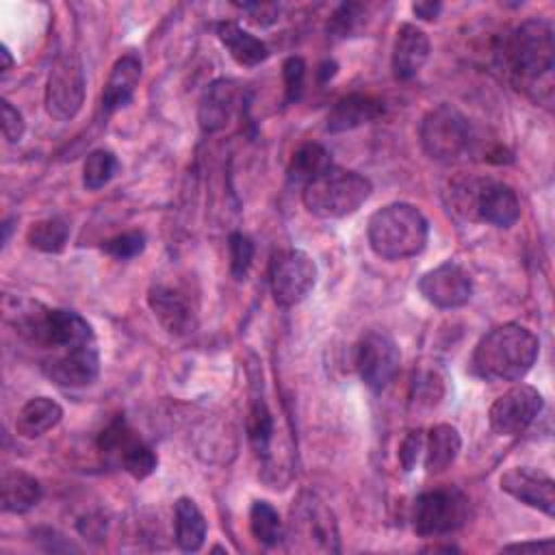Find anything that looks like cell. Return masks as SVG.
I'll list each match as a JSON object with an SVG mask.
<instances>
[{
    "label": "cell",
    "instance_id": "cell-1",
    "mask_svg": "<svg viewBox=\"0 0 555 555\" xmlns=\"http://www.w3.org/2000/svg\"><path fill=\"white\" fill-rule=\"evenodd\" d=\"M499 59L518 91L535 102H551L555 39L553 24L548 20L531 17L516 26L503 39Z\"/></svg>",
    "mask_w": 555,
    "mask_h": 555
},
{
    "label": "cell",
    "instance_id": "cell-7",
    "mask_svg": "<svg viewBox=\"0 0 555 555\" xmlns=\"http://www.w3.org/2000/svg\"><path fill=\"white\" fill-rule=\"evenodd\" d=\"M284 538L291 540L295 551L340 553L336 516L314 492H301L293 501Z\"/></svg>",
    "mask_w": 555,
    "mask_h": 555
},
{
    "label": "cell",
    "instance_id": "cell-30",
    "mask_svg": "<svg viewBox=\"0 0 555 555\" xmlns=\"http://www.w3.org/2000/svg\"><path fill=\"white\" fill-rule=\"evenodd\" d=\"M247 438L251 449L258 455H267L269 453V444L273 438V416L271 410L267 405V401L262 397H254L249 412H247Z\"/></svg>",
    "mask_w": 555,
    "mask_h": 555
},
{
    "label": "cell",
    "instance_id": "cell-38",
    "mask_svg": "<svg viewBox=\"0 0 555 555\" xmlns=\"http://www.w3.org/2000/svg\"><path fill=\"white\" fill-rule=\"evenodd\" d=\"M423 449H425L423 431H418V429L416 431H408V436L403 438V442L399 447V462H401V468L405 473H410L416 466L418 455H421Z\"/></svg>",
    "mask_w": 555,
    "mask_h": 555
},
{
    "label": "cell",
    "instance_id": "cell-35",
    "mask_svg": "<svg viewBox=\"0 0 555 555\" xmlns=\"http://www.w3.org/2000/svg\"><path fill=\"white\" fill-rule=\"evenodd\" d=\"M364 15V4H358V2H343L336 7V11L332 13L330 17V24H327V33L332 37H338V39H345V37H351L360 24V17Z\"/></svg>",
    "mask_w": 555,
    "mask_h": 555
},
{
    "label": "cell",
    "instance_id": "cell-15",
    "mask_svg": "<svg viewBox=\"0 0 555 555\" xmlns=\"http://www.w3.org/2000/svg\"><path fill=\"white\" fill-rule=\"evenodd\" d=\"M41 371L48 379L65 388L89 386L100 375V351L95 343L56 351L41 360Z\"/></svg>",
    "mask_w": 555,
    "mask_h": 555
},
{
    "label": "cell",
    "instance_id": "cell-13",
    "mask_svg": "<svg viewBox=\"0 0 555 555\" xmlns=\"http://www.w3.org/2000/svg\"><path fill=\"white\" fill-rule=\"evenodd\" d=\"M544 408L542 392L529 384H516L505 390L488 410V423L499 436H518L529 429Z\"/></svg>",
    "mask_w": 555,
    "mask_h": 555
},
{
    "label": "cell",
    "instance_id": "cell-41",
    "mask_svg": "<svg viewBox=\"0 0 555 555\" xmlns=\"http://www.w3.org/2000/svg\"><path fill=\"white\" fill-rule=\"evenodd\" d=\"M0 59H2L0 69H2V74H7V72L13 67V56H11V52H9V48H7V46H2V48H0Z\"/></svg>",
    "mask_w": 555,
    "mask_h": 555
},
{
    "label": "cell",
    "instance_id": "cell-12",
    "mask_svg": "<svg viewBox=\"0 0 555 555\" xmlns=\"http://www.w3.org/2000/svg\"><path fill=\"white\" fill-rule=\"evenodd\" d=\"M401 353L386 332H369L356 347V369L360 379L375 392L388 388L399 373Z\"/></svg>",
    "mask_w": 555,
    "mask_h": 555
},
{
    "label": "cell",
    "instance_id": "cell-22",
    "mask_svg": "<svg viewBox=\"0 0 555 555\" xmlns=\"http://www.w3.org/2000/svg\"><path fill=\"white\" fill-rule=\"evenodd\" d=\"M217 37L230 56L243 67H256L269 56L267 43L234 22L217 24Z\"/></svg>",
    "mask_w": 555,
    "mask_h": 555
},
{
    "label": "cell",
    "instance_id": "cell-26",
    "mask_svg": "<svg viewBox=\"0 0 555 555\" xmlns=\"http://www.w3.org/2000/svg\"><path fill=\"white\" fill-rule=\"evenodd\" d=\"M63 418V408L50 397H33L28 399L17 416H15V431L24 438H39L52 427H56Z\"/></svg>",
    "mask_w": 555,
    "mask_h": 555
},
{
    "label": "cell",
    "instance_id": "cell-5",
    "mask_svg": "<svg viewBox=\"0 0 555 555\" xmlns=\"http://www.w3.org/2000/svg\"><path fill=\"white\" fill-rule=\"evenodd\" d=\"M373 184L358 171L332 167L301 191L306 210L319 219H343L353 215L369 197Z\"/></svg>",
    "mask_w": 555,
    "mask_h": 555
},
{
    "label": "cell",
    "instance_id": "cell-17",
    "mask_svg": "<svg viewBox=\"0 0 555 555\" xmlns=\"http://www.w3.org/2000/svg\"><path fill=\"white\" fill-rule=\"evenodd\" d=\"M147 304L156 321L173 336H184L195 327V312L189 299L173 286L154 284L147 291Z\"/></svg>",
    "mask_w": 555,
    "mask_h": 555
},
{
    "label": "cell",
    "instance_id": "cell-40",
    "mask_svg": "<svg viewBox=\"0 0 555 555\" xmlns=\"http://www.w3.org/2000/svg\"><path fill=\"white\" fill-rule=\"evenodd\" d=\"M553 546H555V542L551 540V538H546V540H533V542H518V544H507V546H503V551H538V553H542V551H553Z\"/></svg>",
    "mask_w": 555,
    "mask_h": 555
},
{
    "label": "cell",
    "instance_id": "cell-6",
    "mask_svg": "<svg viewBox=\"0 0 555 555\" xmlns=\"http://www.w3.org/2000/svg\"><path fill=\"white\" fill-rule=\"evenodd\" d=\"M418 139L425 154L440 163L468 158L479 143L470 119L451 104H438L425 113Z\"/></svg>",
    "mask_w": 555,
    "mask_h": 555
},
{
    "label": "cell",
    "instance_id": "cell-11",
    "mask_svg": "<svg viewBox=\"0 0 555 555\" xmlns=\"http://www.w3.org/2000/svg\"><path fill=\"white\" fill-rule=\"evenodd\" d=\"M85 69L74 52L56 56L46 80V111L52 119L69 121L85 104Z\"/></svg>",
    "mask_w": 555,
    "mask_h": 555
},
{
    "label": "cell",
    "instance_id": "cell-4",
    "mask_svg": "<svg viewBox=\"0 0 555 555\" xmlns=\"http://www.w3.org/2000/svg\"><path fill=\"white\" fill-rule=\"evenodd\" d=\"M366 238L375 256L384 260H405L425 249L429 223L416 206L395 202L371 215Z\"/></svg>",
    "mask_w": 555,
    "mask_h": 555
},
{
    "label": "cell",
    "instance_id": "cell-37",
    "mask_svg": "<svg viewBox=\"0 0 555 555\" xmlns=\"http://www.w3.org/2000/svg\"><path fill=\"white\" fill-rule=\"evenodd\" d=\"M0 126H2V134L9 143H20L22 141L26 124H24L22 113L9 100L0 102Z\"/></svg>",
    "mask_w": 555,
    "mask_h": 555
},
{
    "label": "cell",
    "instance_id": "cell-20",
    "mask_svg": "<svg viewBox=\"0 0 555 555\" xmlns=\"http://www.w3.org/2000/svg\"><path fill=\"white\" fill-rule=\"evenodd\" d=\"M141 59L137 54H124L115 61L106 82H104V89H102V111L104 113H115L119 108H126L132 98H134V91L139 87V80H141Z\"/></svg>",
    "mask_w": 555,
    "mask_h": 555
},
{
    "label": "cell",
    "instance_id": "cell-2",
    "mask_svg": "<svg viewBox=\"0 0 555 555\" xmlns=\"http://www.w3.org/2000/svg\"><path fill=\"white\" fill-rule=\"evenodd\" d=\"M540 353L538 336L520 323L492 327L475 345L473 373L488 382H518L535 364Z\"/></svg>",
    "mask_w": 555,
    "mask_h": 555
},
{
    "label": "cell",
    "instance_id": "cell-32",
    "mask_svg": "<svg viewBox=\"0 0 555 555\" xmlns=\"http://www.w3.org/2000/svg\"><path fill=\"white\" fill-rule=\"evenodd\" d=\"M228 251H230V273L234 280H245L251 262H254V243L243 232H232L228 236Z\"/></svg>",
    "mask_w": 555,
    "mask_h": 555
},
{
    "label": "cell",
    "instance_id": "cell-28",
    "mask_svg": "<svg viewBox=\"0 0 555 555\" xmlns=\"http://www.w3.org/2000/svg\"><path fill=\"white\" fill-rule=\"evenodd\" d=\"M69 238V223L63 217H48L35 221L26 230V241L33 249L43 254H61Z\"/></svg>",
    "mask_w": 555,
    "mask_h": 555
},
{
    "label": "cell",
    "instance_id": "cell-18",
    "mask_svg": "<svg viewBox=\"0 0 555 555\" xmlns=\"http://www.w3.org/2000/svg\"><path fill=\"white\" fill-rule=\"evenodd\" d=\"M431 52L429 46V37L423 28H418L416 24H401L392 43V74L397 80H410L414 78L423 65L427 63Z\"/></svg>",
    "mask_w": 555,
    "mask_h": 555
},
{
    "label": "cell",
    "instance_id": "cell-16",
    "mask_svg": "<svg viewBox=\"0 0 555 555\" xmlns=\"http://www.w3.org/2000/svg\"><path fill=\"white\" fill-rule=\"evenodd\" d=\"M499 483L503 492L522 505L555 516V483L546 473L531 466H514L501 475Z\"/></svg>",
    "mask_w": 555,
    "mask_h": 555
},
{
    "label": "cell",
    "instance_id": "cell-34",
    "mask_svg": "<svg viewBox=\"0 0 555 555\" xmlns=\"http://www.w3.org/2000/svg\"><path fill=\"white\" fill-rule=\"evenodd\" d=\"M106 256L115 258V260H132L139 254H143L145 249V234L139 230H130V232H121L113 238H106L100 247Z\"/></svg>",
    "mask_w": 555,
    "mask_h": 555
},
{
    "label": "cell",
    "instance_id": "cell-14",
    "mask_svg": "<svg viewBox=\"0 0 555 555\" xmlns=\"http://www.w3.org/2000/svg\"><path fill=\"white\" fill-rule=\"evenodd\" d=\"M418 293L431 306L453 310L468 304L473 295V280L462 264L447 260L421 275Z\"/></svg>",
    "mask_w": 555,
    "mask_h": 555
},
{
    "label": "cell",
    "instance_id": "cell-29",
    "mask_svg": "<svg viewBox=\"0 0 555 555\" xmlns=\"http://www.w3.org/2000/svg\"><path fill=\"white\" fill-rule=\"evenodd\" d=\"M251 535L267 548L275 546L284 538V522L278 509L269 501H254L249 507Z\"/></svg>",
    "mask_w": 555,
    "mask_h": 555
},
{
    "label": "cell",
    "instance_id": "cell-33",
    "mask_svg": "<svg viewBox=\"0 0 555 555\" xmlns=\"http://www.w3.org/2000/svg\"><path fill=\"white\" fill-rule=\"evenodd\" d=\"M442 392V377L436 373V369H421L418 373H414L412 401H416V405L434 408L440 401Z\"/></svg>",
    "mask_w": 555,
    "mask_h": 555
},
{
    "label": "cell",
    "instance_id": "cell-19",
    "mask_svg": "<svg viewBox=\"0 0 555 555\" xmlns=\"http://www.w3.org/2000/svg\"><path fill=\"white\" fill-rule=\"evenodd\" d=\"M236 102H238V85L234 80H228V78L212 80L199 100V108H197L199 128L204 132H217L225 128V124L236 111Z\"/></svg>",
    "mask_w": 555,
    "mask_h": 555
},
{
    "label": "cell",
    "instance_id": "cell-25",
    "mask_svg": "<svg viewBox=\"0 0 555 555\" xmlns=\"http://www.w3.org/2000/svg\"><path fill=\"white\" fill-rule=\"evenodd\" d=\"M462 436L457 427L449 423H438L427 431L425 438V470L429 475L447 470L460 455Z\"/></svg>",
    "mask_w": 555,
    "mask_h": 555
},
{
    "label": "cell",
    "instance_id": "cell-21",
    "mask_svg": "<svg viewBox=\"0 0 555 555\" xmlns=\"http://www.w3.org/2000/svg\"><path fill=\"white\" fill-rule=\"evenodd\" d=\"M384 115V102L366 93H349L340 98L327 113L325 128L330 132H347Z\"/></svg>",
    "mask_w": 555,
    "mask_h": 555
},
{
    "label": "cell",
    "instance_id": "cell-36",
    "mask_svg": "<svg viewBox=\"0 0 555 555\" xmlns=\"http://www.w3.org/2000/svg\"><path fill=\"white\" fill-rule=\"evenodd\" d=\"M282 76H284V89H286V100L295 102L299 100L304 91V80H306V63L301 56H288L282 65Z\"/></svg>",
    "mask_w": 555,
    "mask_h": 555
},
{
    "label": "cell",
    "instance_id": "cell-9",
    "mask_svg": "<svg viewBox=\"0 0 555 555\" xmlns=\"http://www.w3.org/2000/svg\"><path fill=\"white\" fill-rule=\"evenodd\" d=\"M98 449L111 464H117L134 479L150 477L158 466L154 449L139 438V434L126 423L124 416L113 418L100 431Z\"/></svg>",
    "mask_w": 555,
    "mask_h": 555
},
{
    "label": "cell",
    "instance_id": "cell-31",
    "mask_svg": "<svg viewBox=\"0 0 555 555\" xmlns=\"http://www.w3.org/2000/svg\"><path fill=\"white\" fill-rule=\"evenodd\" d=\"M119 158L111 150H93L82 165V186L98 191L106 186L119 173Z\"/></svg>",
    "mask_w": 555,
    "mask_h": 555
},
{
    "label": "cell",
    "instance_id": "cell-27",
    "mask_svg": "<svg viewBox=\"0 0 555 555\" xmlns=\"http://www.w3.org/2000/svg\"><path fill=\"white\" fill-rule=\"evenodd\" d=\"M334 167L332 163V154L321 145V143H304L299 145L288 163V180L295 184H308L312 180H317L319 176H323L325 171H330Z\"/></svg>",
    "mask_w": 555,
    "mask_h": 555
},
{
    "label": "cell",
    "instance_id": "cell-23",
    "mask_svg": "<svg viewBox=\"0 0 555 555\" xmlns=\"http://www.w3.org/2000/svg\"><path fill=\"white\" fill-rule=\"evenodd\" d=\"M206 518L197 503L189 496H180L173 505V538L180 551L195 553L204 546L206 540Z\"/></svg>",
    "mask_w": 555,
    "mask_h": 555
},
{
    "label": "cell",
    "instance_id": "cell-24",
    "mask_svg": "<svg viewBox=\"0 0 555 555\" xmlns=\"http://www.w3.org/2000/svg\"><path fill=\"white\" fill-rule=\"evenodd\" d=\"M0 490L2 509L9 514H26L41 501L39 481L20 468H4Z\"/></svg>",
    "mask_w": 555,
    "mask_h": 555
},
{
    "label": "cell",
    "instance_id": "cell-8",
    "mask_svg": "<svg viewBox=\"0 0 555 555\" xmlns=\"http://www.w3.org/2000/svg\"><path fill=\"white\" fill-rule=\"evenodd\" d=\"M468 520V496L455 488H434L421 492L412 505V527L423 538L457 531Z\"/></svg>",
    "mask_w": 555,
    "mask_h": 555
},
{
    "label": "cell",
    "instance_id": "cell-3",
    "mask_svg": "<svg viewBox=\"0 0 555 555\" xmlns=\"http://www.w3.org/2000/svg\"><path fill=\"white\" fill-rule=\"evenodd\" d=\"M449 208L468 221L509 228L520 217L516 191L494 178L460 176L449 184Z\"/></svg>",
    "mask_w": 555,
    "mask_h": 555
},
{
    "label": "cell",
    "instance_id": "cell-10",
    "mask_svg": "<svg viewBox=\"0 0 555 555\" xmlns=\"http://www.w3.org/2000/svg\"><path fill=\"white\" fill-rule=\"evenodd\" d=\"M269 282L278 306H297L317 284V262L304 249H280L271 258Z\"/></svg>",
    "mask_w": 555,
    "mask_h": 555
},
{
    "label": "cell",
    "instance_id": "cell-39",
    "mask_svg": "<svg viewBox=\"0 0 555 555\" xmlns=\"http://www.w3.org/2000/svg\"><path fill=\"white\" fill-rule=\"evenodd\" d=\"M412 11H414L416 17L431 22V20H436L438 13L442 11V4H440V2H431V0H427V2H414V4H412Z\"/></svg>",
    "mask_w": 555,
    "mask_h": 555
}]
</instances>
